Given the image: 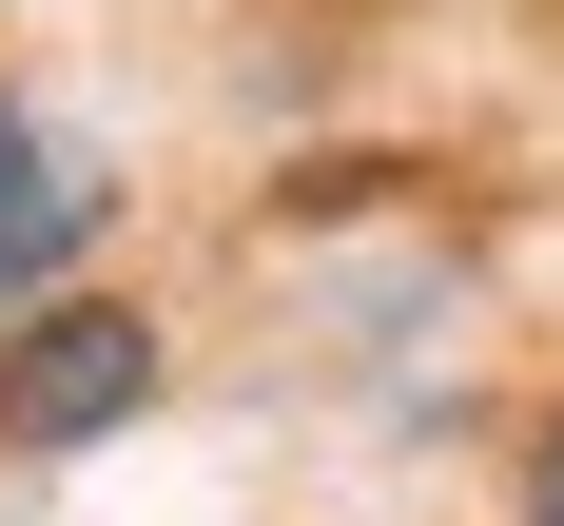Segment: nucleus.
I'll return each instance as SVG.
<instances>
[{
	"label": "nucleus",
	"instance_id": "7ed1b4c3",
	"mask_svg": "<svg viewBox=\"0 0 564 526\" xmlns=\"http://www.w3.org/2000/svg\"><path fill=\"white\" fill-rule=\"evenodd\" d=\"M525 526H564V429H545V449H525Z\"/></svg>",
	"mask_w": 564,
	"mask_h": 526
},
{
	"label": "nucleus",
	"instance_id": "f03ea898",
	"mask_svg": "<svg viewBox=\"0 0 564 526\" xmlns=\"http://www.w3.org/2000/svg\"><path fill=\"white\" fill-rule=\"evenodd\" d=\"M78 234H98V175H78V137H58L40 98H0V312H20V292L78 254Z\"/></svg>",
	"mask_w": 564,
	"mask_h": 526
},
{
	"label": "nucleus",
	"instance_id": "f257e3e1",
	"mask_svg": "<svg viewBox=\"0 0 564 526\" xmlns=\"http://www.w3.org/2000/svg\"><path fill=\"white\" fill-rule=\"evenodd\" d=\"M156 312L137 292H20L0 312V449H98V429H137L156 409Z\"/></svg>",
	"mask_w": 564,
	"mask_h": 526
}]
</instances>
